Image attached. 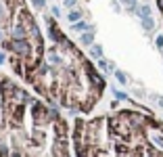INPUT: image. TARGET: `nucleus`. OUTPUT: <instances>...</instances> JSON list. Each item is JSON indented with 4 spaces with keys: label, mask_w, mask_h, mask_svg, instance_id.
Wrapping results in <instances>:
<instances>
[{
    "label": "nucleus",
    "mask_w": 163,
    "mask_h": 157,
    "mask_svg": "<svg viewBox=\"0 0 163 157\" xmlns=\"http://www.w3.org/2000/svg\"><path fill=\"white\" fill-rule=\"evenodd\" d=\"M92 42H94V34H92V32H86V34L82 36V44L88 46V44H92Z\"/></svg>",
    "instance_id": "nucleus-3"
},
{
    "label": "nucleus",
    "mask_w": 163,
    "mask_h": 157,
    "mask_svg": "<svg viewBox=\"0 0 163 157\" xmlns=\"http://www.w3.org/2000/svg\"><path fill=\"white\" fill-rule=\"evenodd\" d=\"M86 27H88V25H86L84 21H75V23H73V30H75V32H82V30H86Z\"/></svg>",
    "instance_id": "nucleus-8"
},
{
    "label": "nucleus",
    "mask_w": 163,
    "mask_h": 157,
    "mask_svg": "<svg viewBox=\"0 0 163 157\" xmlns=\"http://www.w3.org/2000/svg\"><path fill=\"white\" fill-rule=\"evenodd\" d=\"M75 2H78V0H65V6L71 8V6H75Z\"/></svg>",
    "instance_id": "nucleus-10"
},
{
    "label": "nucleus",
    "mask_w": 163,
    "mask_h": 157,
    "mask_svg": "<svg viewBox=\"0 0 163 157\" xmlns=\"http://www.w3.org/2000/svg\"><path fill=\"white\" fill-rule=\"evenodd\" d=\"M136 15H138L140 19L151 17V6H149V4H140V6H138V11H136Z\"/></svg>",
    "instance_id": "nucleus-1"
},
{
    "label": "nucleus",
    "mask_w": 163,
    "mask_h": 157,
    "mask_svg": "<svg viewBox=\"0 0 163 157\" xmlns=\"http://www.w3.org/2000/svg\"><path fill=\"white\" fill-rule=\"evenodd\" d=\"M115 78H117L119 84H128V76H125L123 71H115Z\"/></svg>",
    "instance_id": "nucleus-6"
},
{
    "label": "nucleus",
    "mask_w": 163,
    "mask_h": 157,
    "mask_svg": "<svg viewBox=\"0 0 163 157\" xmlns=\"http://www.w3.org/2000/svg\"><path fill=\"white\" fill-rule=\"evenodd\" d=\"M34 4H36V6H40V8H42V6L46 4V0H34Z\"/></svg>",
    "instance_id": "nucleus-11"
},
{
    "label": "nucleus",
    "mask_w": 163,
    "mask_h": 157,
    "mask_svg": "<svg viewBox=\"0 0 163 157\" xmlns=\"http://www.w3.org/2000/svg\"><path fill=\"white\" fill-rule=\"evenodd\" d=\"M90 55H92V57H96V59H100V57H103V48H100L98 44H94V46L90 48Z\"/></svg>",
    "instance_id": "nucleus-4"
},
{
    "label": "nucleus",
    "mask_w": 163,
    "mask_h": 157,
    "mask_svg": "<svg viewBox=\"0 0 163 157\" xmlns=\"http://www.w3.org/2000/svg\"><path fill=\"white\" fill-rule=\"evenodd\" d=\"M142 27H144L146 32H153V30H155V21H153V17H144V19H142Z\"/></svg>",
    "instance_id": "nucleus-2"
},
{
    "label": "nucleus",
    "mask_w": 163,
    "mask_h": 157,
    "mask_svg": "<svg viewBox=\"0 0 163 157\" xmlns=\"http://www.w3.org/2000/svg\"><path fill=\"white\" fill-rule=\"evenodd\" d=\"M0 13H2V8H0Z\"/></svg>",
    "instance_id": "nucleus-14"
},
{
    "label": "nucleus",
    "mask_w": 163,
    "mask_h": 157,
    "mask_svg": "<svg viewBox=\"0 0 163 157\" xmlns=\"http://www.w3.org/2000/svg\"><path fill=\"white\" fill-rule=\"evenodd\" d=\"M155 44H157L159 50H163V36H157V38H155Z\"/></svg>",
    "instance_id": "nucleus-9"
},
{
    "label": "nucleus",
    "mask_w": 163,
    "mask_h": 157,
    "mask_svg": "<svg viewBox=\"0 0 163 157\" xmlns=\"http://www.w3.org/2000/svg\"><path fill=\"white\" fill-rule=\"evenodd\" d=\"M80 17H82V13H80V11H71V13L67 15V19H69L71 23H75V21H80Z\"/></svg>",
    "instance_id": "nucleus-5"
},
{
    "label": "nucleus",
    "mask_w": 163,
    "mask_h": 157,
    "mask_svg": "<svg viewBox=\"0 0 163 157\" xmlns=\"http://www.w3.org/2000/svg\"><path fill=\"white\" fill-rule=\"evenodd\" d=\"M52 15H54V17H59V15H61V11H59V6H52Z\"/></svg>",
    "instance_id": "nucleus-12"
},
{
    "label": "nucleus",
    "mask_w": 163,
    "mask_h": 157,
    "mask_svg": "<svg viewBox=\"0 0 163 157\" xmlns=\"http://www.w3.org/2000/svg\"><path fill=\"white\" fill-rule=\"evenodd\" d=\"M113 94H115V99H117V101H125V99H128V94L121 92V90H113Z\"/></svg>",
    "instance_id": "nucleus-7"
},
{
    "label": "nucleus",
    "mask_w": 163,
    "mask_h": 157,
    "mask_svg": "<svg viewBox=\"0 0 163 157\" xmlns=\"http://www.w3.org/2000/svg\"><path fill=\"white\" fill-rule=\"evenodd\" d=\"M2 61H4V57H2V52H0V63H2Z\"/></svg>",
    "instance_id": "nucleus-13"
}]
</instances>
